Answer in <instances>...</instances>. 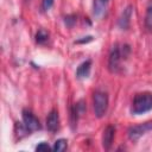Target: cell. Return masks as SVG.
I'll return each mask as SVG.
<instances>
[{"label":"cell","mask_w":152,"mask_h":152,"mask_svg":"<svg viewBox=\"0 0 152 152\" xmlns=\"http://www.w3.org/2000/svg\"><path fill=\"white\" fill-rule=\"evenodd\" d=\"M21 118H23V124L28 132H34V131H38L42 128L39 120L31 110L24 109L21 112Z\"/></svg>","instance_id":"obj_5"},{"label":"cell","mask_w":152,"mask_h":152,"mask_svg":"<svg viewBox=\"0 0 152 152\" xmlns=\"http://www.w3.org/2000/svg\"><path fill=\"white\" fill-rule=\"evenodd\" d=\"M132 11H133V7L129 5L127 6L122 13L120 14L119 19H118V26L121 28V30H127L129 27V24H131V17H132Z\"/></svg>","instance_id":"obj_6"},{"label":"cell","mask_w":152,"mask_h":152,"mask_svg":"<svg viewBox=\"0 0 152 152\" xmlns=\"http://www.w3.org/2000/svg\"><path fill=\"white\" fill-rule=\"evenodd\" d=\"M76 15L75 14H69V15H66L65 18H64V23H65V25L66 26H69V27H72L74 25H75V23H76Z\"/></svg>","instance_id":"obj_14"},{"label":"cell","mask_w":152,"mask_h":152,"mask_svg":"<svg viewBox=\"0 0 152 152\" xmlns=\"http://www.w3.org/2000/svg\"><path fill=\"white\" fill-rule=\"evenodd\" d=\"M150 131H152V121H147V122H144V124L131 126L127 131V134H128V138L131 140L137 141L141 135L146 134Z\"/></svg>","instance_id":"obj_4"},{"label":"cell","mask_w":152,"mask_h":152,"mask_svg":"<svg viewBox=\"0 0 152 152\" xmlns=\"http://www.w3.org/2000/svg\"><path fill=\"white\" fill-rule=\"evenodd\" d=\"M50 148L51 147L48 145V142H40V144H38L36 146V151H48Z\"/></svg>","instance_id":"obj_16"},{"label":"cell","mask_w":152,"mask_h":152,"mask_svg":"<svg viewBox=\"0 0 152 152\" xmlns=\"http://www.w3.org/2000/svg\"><path fill=\"white\" fill-rule=\"evenodd\" d=\"M109 0H94L93 2V13L95 17H101L108 5Z\"/></svg>","instance_id":"obj_10"},{"label":"cell","mask_w":152,"mask_h":152,"mask_svg":"<svg viewBox=\"0 0 152 152\" xmlns=\"http://www.w3.org/2000/svg\"><path fill=\"white\" fill-rule=\"evenodd\" d=\"M131 49L129 45L127 44H115L109 53V58H108V70L110 72H119L121 69V62L122 59H126L127 56L129 55Z\"/></svg>","instance_id":"obj_1"},{"label":"cell","mask_w":152,"mask_h":152,"mask_svg":"<svg viewBox=\"0 0 152 152\" xmlns=\"http://www.w3.org/2000/svg\"><path fill=\"white\" fill-rule=\"evenodd\" d=\"M48 39H49L48 32L44 31V30H42V28L38 30V32L36 33V43H38V44H44Z\"/></svg>","instance_id":"obj_13"},{"label":"cell","mask_w":152,"mask_h":152,"mask_svg":"<svg viewBox=\"0 0 152 152\" xmlns=\"http://www.w3.org/2000/svg\"><path fill=\"white\" fill-rule=\"evenodd\" d=\"M46 128L52 133H55L59 129V115L56 109H52L49 113V115L46 118Z\"/></svg>","instance_id":"obj_7"},{"label":"cell","mask_w":152,"mask_h":152,"mask_svg":"<svg viewBox=\"0 0 152 152\" xmlns=\"http://www.w3.org/2000/svg\"><path fill=\"white\" fill-rule=\"evenodd\" d=\"M114 135H115V127L112 126V125H108L104 128L103 134H102V146H103L104 150H109L110 148L113 139H114Z\"/></svg>","instance_id":"obj_8"},{"label":"cell","mask_w":152,"mask_h":152,"mask_svg":"<svg viewBox=\"0 0 152 152\" xmlns=\"http://www.w3.org/2000/svg\"><path fill=\"white\" fill-rule=\"evenodd\" d=\"M152 109V93L142 91L138 93L132 102L131 113L134 115H140L150 112Z\"/></svg>","instance_id":"obj_2"},{"label":"cell","mask_w":152,"mask_h":152,"mask_svg":"<svg viewBox=\"0 0 152 152\" xmlns=\"http://www.w3.org/2000/svg\"><path fill=\"white\" fill-rule=\"evenodd\" d=\"M52 5H53V0H43L42 1V10L48 11L52 7Z\"/></svg>","instance_id":"obj_15"},{"label":"cell","mask_w":152,"mask_h":152,"mask_svg":"<svg viewBox=\"0 0 152 152\" xmlns=\"http://www.w3.org/2000/svg\"><path fill=\"white\" fill-rule=\"evenodd\" d=\"M145 26L148 31H152V0H150L147 8H146V14H145Z\"/></svg>","instance_id":"obj_11"},{"label":"cell","mask_w":152,"mask_h":152,"mask_svg":"<svg viewBox=\"0 0 152 152\" xmlns=\"http://www.w3.org/2000/svg\"><path fill=\"white\" fill-rule=\"evenodd\" d=\"M66 147H68V141L65 139H58V140L55 141L52 150L58 151V152H62V151H65Z\"/></svg>","instance_id":"obj_12"},{"label":"cell","mask_w":152,"mask_h":152,"mask_svg":"<svg viewBox=\"0 0 152 152\" xmlns=\"http://www.w3.org/2000/svg\"><path fill=\"white\" fill-rule=\"evenodd\" d=\"M90 69H91V61L90 59H87L84 62H82L77 69H76V76L77 78H86L89 76L90 74Z\"/></svg>","instance_id":"obj_9"},{"label":"cell","mask_w":152,"mask_h":152,"mask_svg":"<svg viewBox=\"0 0 152 152\" xmlns=\"http://www.w3.org/2000/svg\"><path fill=\"white\" fill-rule=\"evenodd\" d=\"M27 1H28V0H27Z\"/></svg>","instance_id":"obj_17"},{"label":"cell","mask_w":152,"mask_h":152,"mask_svg":"<svg viewBox=\"0 0 152 152\" xmlns=\"http://www.w3.org/2000/svg\"><path fill=\"white\" fill-rule=\"evenodd\" d=\"M93 107L94 113L97 118H102L108 108V95L106 91L96 90L93 95Z\"/></svg>","instance_id":"obj_3"}]
</instances>
